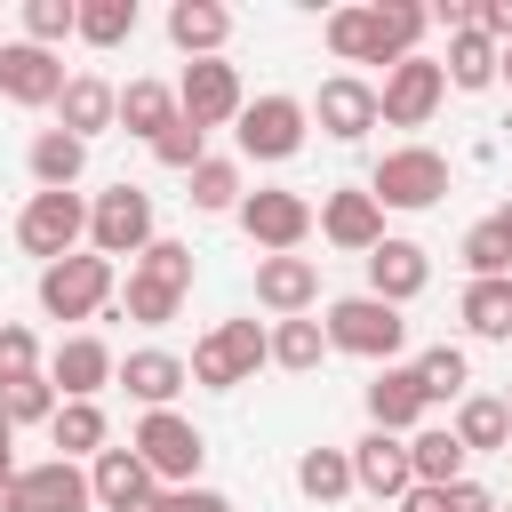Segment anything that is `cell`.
I'll return each mask as SVG.
<instances>
[{
	"label": "cell",
	"instance_id": "obj_1",
	"mask_svg": "<svg viewBox=\"0 0 512 512\" xmlns=\"http://www.w3.org/2000/svg\"><path fill=\"white\" fill-rule=\"evenodd\" d=\"M328 56L336 64H400V56H416V40L432 32V8H416V0H368V8H328Z\"/></svg>",
	"mask_w": 512,
	"mask_h": 512
},
{
	"label": "cell",
	"instance_id": "obj_2",
	"mask_svg": "<svg viewBox=\"0 0 512 512\" xmlns=\"http://www.w3.org/2000/svg\"><path fill=\"white\" fill-rule=\"evenodd\" d=\"M128 448L144 456V472H152L160 488H192L200 464H208V432H200L184 408H144L136 432H128Z\"/></svg>",
	"mask_w": 512,
	"mask_h": 512
},
{
	"label": "cell",
	"instance_id": "obj_3",
	"mask_svg": "<svg viewBox=\"0 0 512 512\" xmlns=\"http://www.w3.org/2000/svg\"><path fill=\"white\" fill-rule=\"evenodd\" d=\"M192 296V248L184 240H152L136 264H128V320L136 328H168Z\"/></svg>",
	"mask_w": 512,
	"mask_h": 512
},
{
	"label": "cell",
	"instance_id": "obj_4",
	"mask_svg": "<svg viewBox=\"0 0 512 512\" xmlns=\"http://www.w3.org/2000/svg\"><path fill=\"white\" fill-rule=\"evenodd\" d=\"M320 328H328V352H352V360H376V368H392L400 344H408L400 304H376L368 288H360V296H336Z\"/></svg>",
	"mask_w": 512,
	"mask_h": 512
},
{
	"label": "cell",
	"instance_id": "obj_5",
	"mask_svg": "<svg viewBox=\"0 0 512 512\" xmlns=\"http://www.w3.org/2000/svg\"><path fill=\"white\" fill-rule=\"evenodd\" d=\"M440 192H448V160H440L432 144H392V152L368 168V200H376V208L424 216V208H440Z\"/></svg>",
	"mask_w": 512,
	"mask_h": 512
},
{
	"label": "cell",
	"instance_id": "obj_6",
	"mask_svg": "<svg viewBox=\"0 0 512 512\" xmlns=\"http://www.w3.org/2000/svg\"><path fill=\"white\" fill-rule=\"evenodd\" d=\"M304 136H312V112H304V96H280V88L272 96H248L240 120H232L240 160H296Z\"/></svg>",
	"mask_w": 512,
	"mask_h": 512
},
{
	"label": "cell",
	"instance_id": "obj_7",
	"mask_svg": "<svg viewBox=\"0 0 512 512\" xmlns=\"http://www.w3.org/2000/svg\"><path fill=\"white\" fill-rule=\"evenodd\" d=\"M16 248L40 256V264H64L88 248V200L80 192H32L16 208Z\"/></svg>",
	"mask_w": 512,
	"mask_h": 512
},
{
	"label": "cell",
	"instance_id": "obj_8",
	"mask_svg": "<svg viewBox=\"0 0 512 512\" xmlns=\"http://www.w3.org/2000/svg\"><path fill=\"white\" fill-rule=\"evenodd\" d=\"M160 232H152V192L144 184H112V192H96L88 200V248L104 256V264H136L144 248H152Z\"/></svg>",
	"mask_w": 512,
	"mask_h": 512
},
{
	"label": "cell",
	"instance_id": "obj_9",
	"mask_svg": "<svg viewBox=\"0 0 512 512\" xmlns=\"http://www.w3.org/2000/svg\"><path fill=\"white\" fill-rule=\"evenodd\" d=\"M112 288H120V272H112L96 248H80V256H64V264H40V312H48V320H96V312L112 304Z\"/></svg>",
	"mask_w": 512,
	"mask_h": 512
},
{
	"label": "cell",
	"instance_id": "obj_10",
	"mask_svg": "<svg viewBox=\"0 0 512 512\" xmlns=\"http://www.w3.org/2000/svg\"><path fill=\"white\" fill-rule=\"evenodd\" d=\"M232 216H240V232H248L264 256H296V248L312 240V200L288 192V184H256Z\"/></svg>",
	"mask_w": 512,
	"mask_h": 512
},
{
	"label": "cell",
	"instance_id": "obj_11",
	"mask_svg": "<svg viewBox=\"0 0 512 512\" xmlns=\"http://www.w3.org/2000/svg\"><path fill=\"white\" fill-rule=\"evenodd\" d=\"M440 96H448V72L416 48V56H400V64L384 72V88H376V120H384V128H424V120L440 112Z\"/></svg>",
	"mask_w": 512,
	"mask_h": 512
},
{
	"label": "cell",
	"instance_id": "obj_12",
	"mask_svg": "<svg viewBox=\"0 0 512 512\" xmlns=\"http://www.w3.org/2000/svg\"><path fill=\"white\" fill-rule=\"evenodd\" d=\"M240 72L224 64V56H192L184 64V80H176V112L192 120V128H224V120H240Z\"/></svg>",
	"mask_w": 512,
	"mask_h": 512
},
{
	"label": "cell",
	"instance_id": "obj_13",
	"mask_svg": "<svg viewBox=\"0 0 512 512\" xmlns=\"http://www.w3.org/2000/svg\"><path fill=\"white\" fill-rule=\"evenodd\" d=\"M312 224H320V240L344 248V256H368V248L384 240V208L368 200V184H336V192H320Z\"/></svg>",
	"mask_w": 512,
	"mask_h": 512
},
{
	"label": "cell",
	"instance_id": "obj_14",
	"mask_svg": "<svg viewBox=\"0 0 512 512\" xmlns=\"http://www.w3.org/2000/svg\"><path fill=\"white\" fill-rule=\"evenodd\" d=\"M112 368H120V352H112L104 336H88V328H80V336H64V344L40 360V376L56 384V400H96V392L112 384Z\"/></svg>",
	"mask_w": 512,
	"mask_h": 512
},
{
	"label": "cell",
	"instance_id": "obj_15",
	"mask_svg": "<svg viewBox=\"0 0 512 512\" xmlns=\"http://www.w3.org/2000/svg\"><path fill=\"white\" fill-rule=\"evenodd\" d=\"M0 96L24 104V112H56V96H64V64H56V48L8 40V48H0Z\"/></svg>",
	"mask_w": 512,
	"mask_h": 512
},
{
	"label": "cell",
	"instance_id": "obj_16",
	"mask_svg": "<svg viewBox=\"0 0 512 512\" xmlns=\"http://www.w3.org/2000/svg\"><path fill=\"white\" fill-rule=\"evenodd\" d=\"M304 112L320 120V136H336V144H360V136L376 128V88H368L360 72H328V80H320V96H312Z\"/></svg>",
	"mask_w": 512,
	"mask_h": 512
},
{
	"label": "cell",
	"instance_id": "obj_17",
	"mask_svg": "<svg viewBox=\"0 0 512 512\" xmlns=\"http://www.w3.org/2000/svg\"><path fill=\"white\" fill-rule=\"evenodd\" d=\"M424 288H432V256H424L416 240L384 232V240L368 248V296H376V304H416Z\"/></svg>",
	"mask_w": 512,
	"mask_h": 512
},
{
	"label": "cell",
	"instance_id": "obj_18",
	"mask_svg": "<svg viewBox=\"0 0 512 512\" xmlns=\"http://www.w3.org/2000/svg\"><path fill=\"white\" fill-rule=\"evenodd\" d=\"M88 496L104 512H152L160 504V480L144 472L136 448H104V456H88Z\"/></svg>",
	"mask_w": 512,
	"mask_h": 512
},
{
	"label": "cell",
	"instance_id": "obj_19",
	"mask_svg": "<svg viewBox=\"0 0 512 512\" xmlns=\"http://www.w3.org/2000/svg\"><path fill=\"white\" fill-rule=\"evenodd\" d=\"M256 304L280 320H304L320 304V264L312 256H256Z\"/></svg>",
	"mask_w": 512,
	"mask_h": 512
},
{
	"label": "cell",
	"instance_id": "obj_20",
	"mask_svg": "<svg viewBox=\"0 0 512 512\" xmlns=\"http://www.w3.org/2000/svg\"><path fill=\"white\" fill-rule=\"evenodd\" d=\"M416 424H424V384H416V368H408V360L376 368V376H368V432L408 440Z\"/></svg>",
	"mask_w": 512,
	"mask_h": 512
},
{
	"label": "cell",
	"instance_id": "obj_21",
	"mask_svg": "<svg viewBox=\"0 0 512 512\" xmlns=\"http://www.w3.org/2000/svg\"><path fill=\"white\" fill-rule=\"evenodd\" d=\"M112 384H120L128 400H144V408H176V392H184L192 376H184V352H168V344H144V352H128V360L112 368Z\"/></svg>",
	"mask_w": 512,
	"mask_h": 512
},
{
	"label": "cell",
	"instance_id": "obj_22",
	"mask_svg": "<svg viewBox=\"0 0 512 512\" xmlns=\"http://www.w3.org/2000/svg\"><path fill=\"white\" fill-rule=\"evenodd\" d=\"M352 488H368L376 504H400V496L416 488V472H408V440H392V432L352 440Z\"/></svg>",
	"mask_w": 512,
	"mask_h": 512
},
{
	"label": "cell",
	"instance_id": "obj_23",
	"mask_svg": "<svg viewBox=\"0 0 512 512\" xmlns=\"http://www.w3.org/2000/svg\"><path fill=\"white\" fill-rule=\"evenodd\" d=\"M88 504H96V496H88V472L64 464V456L16 472V512H88Z\"/></svg>",
	"mask_w": 512,
	"mask_h": 512
},
{
	"label": "cell",
	"instance_id": "obj_24",
	"mask_svg": "<svg viewBox=\"0 0 512 512\" xmlns=\"http://www.w3.org/2000/svg\"><path fill=\"white\" fill-rule=\"evenodd\" d=\"M112 104H120V88H112V80H96V72H64V96H56V128L88 144L96 128H112Z\"/></svg>",
	"mask_w": 512,
	"mask_h": 512
},
{
	"label": "cell",
	"instance_id": "obj_25",
	"mask_svg": "<svg viewBox=\"0 0 512 512\" xmlns=\"http://www.w3.org/2000/svg\"><path fill=\"white\" fill-rule=\"evenodd\" d=\"M168 40H176L184 56H224L232 8H224V0H176V8H168Z\"/></svg>",
	"mask_w": 512,
	"mask_h": 512
},
{
	"label": "cell",
	"instance_id": "obj_26",
	"mask_svg": "<svg viewBox=\"0 0 512 512\" xmlns=\"http://www.w3.org/2000/svg\"><path fill=\"white\" fill-rule=\"evenodd\" d=\"M48 440H56V456H64V464H80V456H104V448H112V424H104V408H96V400H56Z\"/></svg>",
	"mask_w": 512,
	"mask_h": 512
},
{
	"label": "cell",
	"instance_id": "obj_27",
	"mask_svg": "<svg viewBox=\"0 0 512 512\" xmlns=\"http://www.w3.org/2000/svg\"><path fill=\"white\" fill-rule=\"evenodd\" d=\"M464 440L448 432V424H416L408 432V472H416V488H448V480H464Z\"/></svg>",
	"mask_w": 512,
	"mask_h": 512
},
{
	"label": "cell",
	"instance_id": "obj_28",
	"mask_svg": "<svg viewBox=\"0 0 512 512\" xmlns=\"http://www.w3.org/2000/svg\"><path fill=\"white\" fill-rule=\"evenodd\" d=\"M456 440H464V456H488V448H512V408L496 400V392H464L456 400V424H448Z\"/></svg>",
	"mask_w": 512,
	"mask_h": 512
},
{
	"label": "cell",
	"instance_id": "obj_29",
	"mask_svg": "<svg viewBox=\"0 0 512 512\" xmlns=\"http://www.w3.org/2000/svg\"><path fill=\"white\" fill-rule=\"evenodd\" d=\"M24 160H32V184H40V192H72V184H80V168H88V144H80V136H64V128H40Z\"/></svg>",
	"mask_w": 512,
	"mask_h": 512
},
{
	"label": "cell",
	"instance_id": "obj_30",
	"mask_svg": "<svg viewBox=\"0 0 512 512\" xmlns=\"http://www.w3.org/2000/svg\"><path fill=\"white\" fill-rule=\"evenodd\" d=\"M112 120H120L128 136H144V144H152V136L176 120V88H168V80H128V88H120V104H112Z\"/></svg>",
	"mask_w": 512,
	"mask_h": 512
},
{
	"label": "cell",
	"instance_id": "obj_31",
	"mask_svg": "<svg viewBox=\"0 0 512 512\" xmlns=\"http://www.w3.org/2000/svg\"><path fill=\"white\" fill-rule=\"evenodd\" d=\"M440 72H448V88H464V96L496 88V40H488V32H472V24H464V32H448V64H440Z\"/></svg>",
	"mask_w": 512,
	"mask_h": 512
},
{
	"label": "cell",
	"instance_id": "obj_32",
	"mask_svg": "<svg viewBox=\"0 0 512 512\" xmlns=\"http://www.w3.org/2000/svg\"><path fill=\"white\" fill-rule=\"evenodd\" d=\"M408 368H416V384H424V408H432V400H464V392H472V360H464V344H424Z\"/></svg>",
	"mask_w": 512,
	"mask_h": 512
},
{
	"label": "cell",
	"instance_id": "obj_33",
	"mask_svg": "<svg viewBox=\"0 0 512 512\" xmlns=\"http://www.w3.org/2000/svg\"><path fill=\"white\" fill-rule=\"evenodd\" d=\"M456 320H464L480 344H504V336H512V280H472L464 304H456Z\"/></svg>",
	"mask_w": 512,
	"mask_h": 512
},
{
	"label": "cell",
	"instance_id": "obj_34",
	"mask_svg": "<svg viewBox=\"0 0 512 512\" xmlns=\"http://www.w3.org/2000/svg\"><path fill=\"white\" fill-rule=\"evenodd\" d=\"M184 184H192L184 200H192L200 216H224V208H240V200H248V184H240V160H224V152H208V160H200Z\"/></svg>",
	"mask_w": 512,
	"mask_h": 512
},
{
	"label": "cell",
	"instance_id": "obj_35",
	"mask_svg": "<svg viewBox=\"0 0 512 512\" xmlns=\"http://www.w3.org/2000/svg\"><path fill=\"white\" fill-rule=\"evenodd\" d=\"M328 360V328L304 312V320H272V368H288V376H312Z\"/></svg>",
	"mask_w": 512,
	"mask_h": 512
},
{
	"label": "cell",
	"instance_id": "obj_36",
	"mask_svg": "<svg viewBox=\"0 0 512 512\" xmlns=\"http://www.w3.org/2000/svg\"><path fill=\"white\" fill-rule=\"evenodd\" d=\"M208 336H216V352H224L232 384H248V376H256V368L272 360V328H264V320H216Z\"/></svg>",
	"mask_w": 512,
	"mask_h": 512
},
{
	"label": "cell",
	"instance_id": "obj_37",
	"mask_svg": "<svg viewBox=\"0 0 512 512\" xmlns=\"http://www.w3.org/2000/svg\"><path fill=\"white\" fill-rule=\"evenodd\" d=\"M296 488L312 504H344L352 496V448H304L296 456Z\"/></svg>",
	"mask_w": 512,
	"mask_h": 512
},
{
	"label": "cell",
	"instance_id": "obj_38",
	"mask_svg": "<svg viewBox=\"0 0 512 512\" xmlns=\"http://www.w3.org/2000/svg\"><path fill=\"white\" fill-rule=\"evenodd\" d=\"M136 0H80V16H72V32L88 40V48H120V40H136Z\"/></svg>",
	"mask_w": 512,
	"mask_h": 512
},
{
	"label": "cell",
	"instance_id": "obj_39",
	"mask_svg": "<svg viewBox=\"0 0 512 512\" xmlns=\"http://www.w3.org/2000/svg\"><path fill=\"white\" fill-rule=\"evenodd\" d=\"M152 160H160V168H176V176H192V168L208 160V128H192V120L176 112V120L152 136Z\"/></svg>",
	"mask_w": 512,
	"mask_h": 512
},
{
	"label": "cell",
	"instance_id": "obj_40",
	"mask_svg": "<svg viewBox=\"0 0 512 512\" xmlns=\"http://www.w3.org/2000/svg\"><path fill=\"white\" fill-rule=\"evenodd\" d=\"M464 272H472V280H512V248H504L496 216H480V224L464 232Z\"/></svg>",
	"mask_w": 512,
	"mask_h": 512
},
{
	"label": "cell",
	"instance_id": "obj_41",
	"mask_svg": "<svg viewBox=\"0 0 512 512\" xmlns=\"http://www.w3.org/2000/svg\"><path fill=\"white\" fill-rule=\"evenodd\" d=\"M24 376H40V336L24 320H0V392L24 384Z\"/></svg>",
	"mask_w": 512,
	"mask_h": 512
},
{
	"label": "cell",
	"instance_id": "obj_42",
	"mask_svg": "<svg viewBox=\"0 0 512 512\" xmlns=\"http://www.w3.org/2000/svg\"><path fill=\"white\" fill-rule=\"evenodd\" d=\"M72 16H80V0H24V40L56 48V40H72Z\"/></svg>",
	"mask_w": 512,
	"mask_h": 512
},
{
	"label": "cell",
	"instance_id": "obj_43",
	"mask_svg": "<svg viewBox=\"0 0 512 512\" xmlns=\"http://www.w3.org/2000/svg\"><path fill=\"white\" fill-rule=\"evenodd\" d=\"M0 416H8V424H48V416H56V384H48V376L8 384V392H0Z\"/></svg>",
	"mask_w": 512,
	"mask_h": 512
},
{
	"label": "cell",
	"instance_id": "obj_44",
	"mask_svg": "<svg viewBox=\"0 0 512 512\" xmlns=\"http://www.w3.org/2000/svg\"><path fill=\"white\" fill-rule=\"evenodd\" d=\"M184 376H192L200 392H232V368H224V352H216V336H200V344H192V360H184Z\"/></svg>",
	"mask_w": 512,
	"mask_h": 512
},
{
	"label": "cell",
	"instance_id": "obj_45",
	"mask_svg": "<svg viewBox=\"0 0 512 512\" xmlns=\"http://www.w3.org/2000/svg\"><path fill=\"white\" fill-rule=\"evenodd\" d=\"M152 512H232V496L192 480V488H160V504H152Z\"/></svg>",
	"mask_w": 512,
	"mask_h": 512
},
{
	"label": "cell",
	"instance_id": "obj_46",
	"mask_svg": "<svg viewBox=\"0 0 512 512\" xmlns=\"http://www.w3.org/2000/svg\"><path fill=\"white\" fill-rule=\"evenodd\" d=\"M472 32H488L496 48H512V0H472Z\"/></svg>",
	"mask_w": 512,
	"mask_h": 512
},
{
	"label": "cell",
	"instance_id": "obj_47",
	"mask_svg": "<svg viewBox=\"0 0 512 512\" xmlns=\"http://www.w3.org/2000/svg\"><path fill=\"white\" fill-rule=\"evenodd\" d=\"M448 512H496V496H488V488L464 472V480H448Z\"/></svg>",
	"mask_w": 512,
	"mask_h": 512
},
{
	"label": "cell",
	"instance_id": "obj_48",
	"mask_svg": "<svg viewBox=\"0 0 512 512\" xmlns=\"http://www.w3.org/2000/svg\"><path fill=\"white\" fill-rule=\"evenodd\" d=\"M0 480H16V424L0 416Z\"/></svg>",
	"mask_w": 512,
	"mask_h": 512
},
{
	"label": "cell",
	"instance_id": "obj_49",
	"mask_svg": "<svg viewBox=\"0 0 512 512\" xmlns=\"http://www.w3.org/2000/svg\"><path fill=\"white\" fill-rule=\"evenodd\" d=\"M496 80H504V88H512V48H496Z\"/></svg>",
	"mask_w": 512,
	"mask_h": 512
},
{
	"label": "cell",
	"instance_id": "obj_50",
	"mask_svg": "<svg viewBox=\"0 0 512 512\" xmlns=\"http://www.w3.org/2000/svg\"><path fill=\"white\" fill-rule=\"evenodd\" d=\"M496 232H504V248H512V200H504V208H496Z\"/></svg>",
	"mask_w": 512,
	"mask_h": 512
},
{
	"label": "cell",
	"instance_id": "obj_51",
	"mask_svg": "<svg viewBox=\"0 0 512 512\" xmlns=\"http://www.w3.org/2000/svg\"><path fill=\"white\" fill-rule=\"evenodd\" d=\"M0 512H16V480H0Z\"/></svg>",
	"mask_w": 512,
	"mask_h": 512
},
{
	"label": "cell",
	"instance_id": "obj_52",
	"mask_svg": "<svg viewBox=\"0 0 512 512\" xmlns=\"http://www.w3.org/2000/svg\"><path fill=\"white\" fill-rule=\"evenodd\" d=\"M504 408H512V392H504Z\"/></svg>",
	"mask_w": 512,
	"mask_h": 512
},
{
	"label": "cell",
	"instance_id": "obj_53",
	"mask_svg": "<svg viewBox=\"0 0 512 512\" xmlns=\"http://www.w3.org/2000/svg\"><path fill=\"white\" fill-rule=\"evenodd\" d=\"M496 512H504V504H496Z\"/></svg>",
	"mask_w": 512,
	"mask_h": 512
}]
</instances>
